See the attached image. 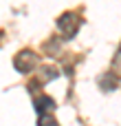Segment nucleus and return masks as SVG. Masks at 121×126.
Listing matches in <instances>:
<instances>
[{"instance_id": "1", "label": "nucleus", "mask_w": 121, "mask_h": 126, "mask_svg": "<svg viewBox=\"0 0 121 126\" xmlns=\"http://www.w3.org/2000/svg\"><path fill=\"white\" fill-rule=\"evenodd\" d=\"M60 29H62V33H64V38H73L75 33H77V29H79V24H82V20L75 16V13H64L62 18H60Z\"/></svg>"}, {"instance_id": "2", "label": "nucleus", "mask_w": 121, "mask_h": 126, "mask_svg": "<svg viewBox=\"0 0 121 126\" xmlns=\"http://www.w3.org/2000/svg\"><path fill=\"white\" fill-rule=\"evenodd\" d=\"M13 64H15V69H18L20 73H29V71L35 69V55H33L31 51H22V53L15 55Z\"/></svg>"}, {"instance_id": "3", "label": "nucleus", "mask_w": 121, "mask_h": 126, "mask_svg": "<svg viewBox=\"0 0 121 126\" xmlns=\"http://www.w3.org/2000/svg\"><path fill=\"white\" fill-rule=\"evenodd\" d=\"M55 106V102L51 100V97H37L35 100V109L42 113V111H48V109H53Z\"/></svg>"}, {"instance_id": "4", "label": "nucleus", "mask_w": 121, "mask_h": 126, "mask_svg": "<svg viewBox=\"0 0 121 126\" xmlns=\"http://www.w3.org/2000/svg\"><path fill=\"white\" fill-rule=\"evenodd\" d=\"M99 82H101V86H104L106 91H112V89L117 86V78H115V73H106V78H101Z\"/></svg>"}, {"instance_id": "5", "label": "nucleus", "mask_w": 121, "mask_h": 126, "mask_svg": "<svg viewBox=\"0 0 121 126\" xmlns=\"http://www.w3.org/2000/svg\"><path fill=\"white\" fill-rule=\"evenodd\" d=\"M40 126H57V122L53 117H46V115H40Z\"/></svg>"}, {"instance_id": "6", "label": "nucleus", "mask_w": 121, "mask_h": 126, "mask_svg": "<svg viewBox=\"0 0 121 126\" xmlns=\"http://www.w3.org/2000/svg\"><path fill=\"white\" fill-rule=\"evenodd\" d=\"M117 62H121V49H119V55H117Z\"/></svg>"}]
</instances>
